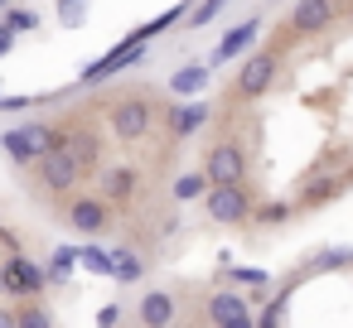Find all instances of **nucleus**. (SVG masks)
Wrapping results in <instances>:
<instances>
[{"label":"nucleus","instance_id":"obj_1","mask_svg":"<svg viewBox=\"0 0 353 328\" xmlns=\"http://www.w3.org/2000/svg\"><path fill=\"white\" fill-rule=\"evenodd\" d=\"M54 145H68V135H63V131H49V126H20V131H6V135H0V150H6L10 160H20V164L39 160V155L54 150Z\"/></svg>","mask_w":353,"mask_h":328},{"label":"nucleus","instance_id":"obj_2","mask_svg":"<svg viewBox=\"0 0 353 328\" xmlns=\"http://www.w3.org/2000/svg\"><path fill=\"white\" fill-rule=\"evenodd\" d=\"M141 58H145V39H141V34H131V39H121L112 54H102L92 68H83V73H78V83H88V87H92V83H107V78H117L121 68H131V63H141Z\"/></svg>","mask_w":353,"mask_h":328},{"label":"nucleus","instance_id":"obj_3","mask_svg":"<svg viewBox=\"0 0 353 328\" xmlns=\"http://www.w3.org/2000/svg\"><path fill=\"white\" fill-rule=\"evenodd\" d=\"M78 174H83V160H78L68 145H54V150L39 155V179H44L49 193H68V188L78 184Z\"/></svg>","mask_w":353,"mask_h":328},{"label":"nucleus","instance_id":"obj_4","mask_svg":"<svg viewBox=\"0 0 353 328\" xmlns=\"http://www.w3.org/2000/svg\"><path fill=\"white\" fill-rule=\"evenodd\" d=\"M208 217L213 222H223V227H232V222H242L247 212H252V203H247V193H242V184H208Z\"/></svg>","mask_w":353,"mask_h":328},{"label":"nucleus","instance_id":"obj_5","mask_svg":"<svg viewBox=\"0 0 353 328\" xmlns=\"http://www.w3.org/2000/svg\"><path fill=\"white\" fill-rule=\"evenodd\" d=\"M150 102L145 97H126V102H117L112 107V131H117V140H141L145 131H150Z\"/></svg>","mask_w":353,"mask_h":328},{"label":"nucleus","instance_id":"obj_6","mask_svg":"<svg viewBox=\"0 0 353 328\" xmlns=\"http://www.w3.org/2000/svg\"><path fill=\"white\" fill-rule=\"evenodd\" d=\"M203 174H208V184H242V174H247V155H242V145H232V140L213 145Z\"/></svg>","mask_w":353,"mask_h":328},{"label":"nucleus","instance_id":"obj_7","mask_svg":"<svg viewBox=\"0 0 353 328\" xmlns=\"http://www.w3.org/2000/svg\"><path fill=\"white\" fill-rule=\"evenodd\" d=\"M271 83H276V58L252 54L242 63V73H237V97H261V92H271Z\"/></svg>","mask_w":353,"mask_h":328},{"label":"nucleus","instance_id":"obj_8","mask_svg":"<svg viewBox=\"0 0 353 328\" xmlns=\"http://www.w3.org/2000/svg\"><path fill=\"white\" fill-rule=\"evenodd\" d=\"M44 280H49V270L34 265L30 256H10L6 261V294H39Z\"/></svg>","mask_w":353,"mask_h":328},{"label":"nucleus","instance_id":"obj_9","mask_svg":"<svg viewBox=\"0 0 353 328\" xmlns=\"http://www.w3.org/2000/svg\"><path fill=\"white\" fill-rule=\"evenodd\" d=\"M208 318H213V323H223V328H232V323H252V309H247V299H242V294L223 289V294H213V299H208Z\"/></svg>","mask_w":353,"mask_h":328},{"label":"nucleus","instance_id":"obj_10","mask_svg":"<svg viewBox=\"0 0 353 328\" xmlns=\"http://www.w3.org/2000/svg\"><path fill=\"white\" fill-rule=\"evenodd\" d=\"M68 222H73L83 237H92V232L107 227V203H102V198H78V203L68 208Z\"/></svg>","mask_w":353,"mask_h":328},{"label":"nucleus","instance_id":"obj_11","mask_svg":"<svg viewBox=\"0 0 353 328\" xmlns=\"http://www.w3.org/2000/svg\"><path fill=\"white\" fill-rule=\"evenodd\" d=\"M256 34H261V20H247V25H237V30H228L213 58H218V63H228V58H237V54H247V49L256 44Z\"/></svg>","mask_w":353,"mask_h":328},{"label":"nucleus","instance_id":"obj_12","mask_svg":"<svg viewBox=\"0 0 353 328\" xmlns=\"http://www.w3.org/2000/svg\"><path fill=\"white\" fill-rule=\"evenodd\" d=\"M334 20V6H329V0H300V6L290 10V30H324Z\"/></svg>","mask_w":353,"mask_h":328},{"label":"nucleus","instance_id":"obj_13","mask_svg":"<svg viewBox=\"0 0 353 328\" xmlns=\"http://www.w3.org/2000/svg\"><path fill=\"white\" fill-rule=\"evenodd\" d=\"M203 121H208V102H179V107H170V131H174L179 140L194 135Z\"/></svg>","mask_w":353,"mask_h":328},{"label":"nucleus","instance_id":"obj_14","mask_svg":"<svg viewBox=\"0 0 353 328\" xmlns=\"http://www.w3.org/2000/svg\"><path fill=\"white\" fill-rule=\"evenodd\" d=\"M203 87H208V63H199V58L184 63V68L170 78V92H174V97H194V92H203Z\"/></svg>","mask_w":353,"mask_h":328},{"label":"nucleus","instance_id":"obj_15","mask_svg":"<svg viewBox=\"0 0 353 328\" xmlns=\"http://www.w3.org/2000/svg\"><path fill=\"white\" fill-rule=\"evenodd\" d=\"M141 323H174V299L160 294V289H150L141 299Z\"/></svg>","mask_w":353,"mask_h":328},{"label":"nucleus","instance_id":"obj_16","mask_svg":"<svg viewBox=\"0 0 353 328\" xmlns=\"http://www.w3.org/2000/svg\"><path fill=\"white\" fill-rule=\"evenodd\" d=\"M170 193H174V203H194V198H203V193H208V174H203V169H189V174H179V179H174V188H170Z\"/></svg>","mask_w":353,"mask_h":328},{"label":"nucleus","instance_id":"obj_17","mask_svg":"<svg viewBox=\"0 0 353 328\" xmlns=\"http://www.w3.org/2000/svg\"><path fill=\"white\" fill-rule=\"evenodd\" d=\"M145 275V261L136 256V251H112V280H121V285H136Z\"/></svg>","mask_w":353,"mask_h":328},{"label":"nucleus","instance_id":"obj_18","mask_svg":"<svg viewBox=\"0 0 353 328\" xmlns=\"http://www.w3.org/2000/svg\"><path fill=\"white\" fill-rule=\"evenodd\" d=\"M131 188H136V174H131V169H107V174H102V198L126 203V198H131Z\"/></svg>","mask_w":353,"mask_h":328},{"label":"nucleus","instance_id":"obj_19","mask_svg":"<svg viewBox=\"0 0 353 328\" xmlns=\"http://www.w3.org/2000/svg\"><path fill=\"white\" fill-rule=\"evenodd\" d=\"M73 265H78V251H73V246H59L54 261H49V280H59V285L73 280Z\"/></svg>","mask_w":353,"mask_h":328},{"label":"nucleus","instance_id":"obj_20","mask_svg":"<svg viewBox=\"0 0 353 328\" xmlns=\"http://www.w3.org/2000/svg\"><path fill=\"white\" fill-rule=\"evenodd\" d=\"M78 261L92 275H112V251H102V246H78Z\"/></svg>","mask_w":353,"mask_h":328},{"label":"nucleus","instance_id":"obj_21","mask_svg":"<svg viewBox=\"0 0 353 328\" xmlns=\"http://www.w3.org/2000/svg\"><path fill=\"white\" fill-rule=\"evenodd\" d=\"M59 20H63V30H78L88 20V0H59Z\"/></svg>","mask_w":353,"mask_h":328},{"label":"nucleus","instance_id":"obj_22","mask_svg":"<svg viewBox=\"0 0 353 328\" xmlns=\"http://www.w3.org/2000/svg\"><path fill=\"white\" fill-rule=\"evenodd\" d=\"M0 20H6L15 34H30V30H39V15H30V10H0Z\"/></svg>","mask_w":353,"mask_h":328},{"label":"nucleus","instance_id":"obj_23","mask_svg":"<svg viewBox=\"0 0 353 328\" xmlns=\"http://www.w3.org/2000/svg\"><path fill=\"white\" fill-rule=\"evenodd\" d=\"M228 280H242V285H266L271 275H266V270H247V265H228Z\"/></svg>","mask_w":353,"mask_h":328},{"label":"nucleus","instance_id":"obj_24","mask_svg":"<svg viewBox=\"0 0 353 328\" xmlns=\"http://www.w3.org/2000/svg\"><path fill=\"white\" fill-rule=\"evenodd\" d=\"M348 261H353V246H329L319 256V265H348Z\"/></svg>","mask_w":353,"mask_h":328},{"label":"nucleus","instance_id":"obj_25","mask_svg":"<svg viewBox=\"0 0 353 328\" xmlns=\"http://www.w3.org/2000/svg\"><path fill=\"white\" fill-rule=\"evenodd\" d=\"M290 217V203H266L261 208V222H285Z\"/></svg>","mask_w":353,"mask_h":328},{"label":"nucleus","instance_id":"obj_26","mask_svg":"<svg viewBox=\"0 0 353 328\" xmlns=\"http://www.w3.org/2000/svg\"><path fill=\"white\" fill-rule=\"evenodd\" d=\"M25 107H34L30 97H0V111H25Z\"/></svg>","mask_w":353,"mask_h":328},{"label":"nucleus","instance_id":"obj_27","mask_svg":"<svg viewBox=\"0 0 353 328\" xmlns=\"http://www.w3.org/2000/svg\"><path fill=\"white\" fill-rule=\"evenodd\" d=\"M10 44H15V30H10L6 20H0V58H6V54H10Z\"/></svg>","mask_w":353,"mask_h":328},{"label":"nucleus","instance_id":"obj_28","mask_svg":"<svg viewBox=\"0 0 353 328\" xmlns=\"http://www.w3.org/2000/svg\"><path fill=\"white\" fill-rule=\"evenodd\" d=\"M97 323H121V304H107V309H97Z\"/></svg>","mask_w":353,"mask_h":328},{"label":"nucleus","instance_id":"obj_29","mask_svg":"<svg viewBox=\"0 0 353 328\" xmlns=\"http://www.w3.org/2000/svg\"><path fill=\"white\" fill-rule=\"evenodd\" d=\"M0 294H6V265H0Z\"/></svg>","mask_w":353,"mask_h":328},{"label":"nucleus","instance_id":"obj_30","mask_svg":"<svg viewBox=\"0 0 353 328\" xmlns=\"http://www.w3.org/2000/svg\"><path fill=\"white\" fill-rule=\"evenodd\" d=\"M0 323H15V318H10V314H6V309H0Z\"/></svg>","mask_w":353,"mask_h":328},{"label":"nucleus","instance_id":"obj_31","mask_svg":"<svg viewBox=\"0 0 353 328\" xmlns=\"http://www.w3.org/2000/svg\"><path fill=\"white\" fill-rule=\"evenodd\" d=\"M6 6H10V0H0V10H6Z\"/></svg>","mask_w":353,"mask_h":328}]
</instances>
